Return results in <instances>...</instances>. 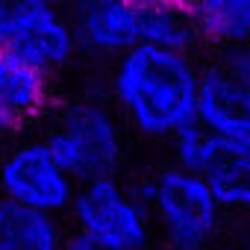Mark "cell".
I'll use <instances>...</instances> for the list:
<instances>
[{"label": "cell", "mask_w": 250, "mask_h": 250, "mask_svg": "<svg viewBox=\"0 0 250 250\" xmlns=\"http://www.w3.org/2000/svg\"><path fill=\"white\" fill-rule=\"evenodd\" d=\"M174 162L203 177L221 209H250V139L194 121L174 139Z\"/></svg>", "instance_id": "5b68a950"}, {"label": "cell", "mask_w": 250, "mask_h": 250, "mask_svg": "<svg viewBox=\"0 0 250 250\" xmlns=\"http://www.w3.org/2000/svg\"><path fill=\"white\" fill-rule=\"evenodd\" d=\"M44 142L77 183L112 177L124 159V124L112 103L85 94L53 115Z\"/></svg>", "instance_id": "7a4b0ae2"}, {"label": "cell", "mask_w": 250, "mask_h": 250, "mask_svg": "<svg viewBox=\"0 0 250 250\" xmlns=\"http://www.w3.org/2000/svg\"><path fill=\"white\" fill-rule=\"evenodd\" d=\"M142 9V44L191 53L200 42L194 15L183 0H139Z\"/></svg>", "instance_id": "8fae6325"}, {"label": "cell", "mask_w": 250, "mask_h": 250, "mask_svg": "<svg viewBox=\"0 0 250 250\" xmlns=\"http://www.w3.org/2000/svg\"><path fill=\"white\" fill-rule=\"evenodd\" d=\"M59 250H100V247H94L91 241H85L83 235H65V241H62V247Z\"/></svg>", "instance_id": "9a60e30c"}, {"label": "cell", "mask_w": 250, "mask_h": 250, "mask_svg": "<svg viewBox=\"0 0 250 250\" xmlns=\"http://www.w3.org/2000/svg\"><path fill=\"white\" fill-rule=\"evenodd\" d=\"M21 6H62L65 0H15Z\"/></svg>", "instance_id": "2e32d148"}, {"label": "cell", "mask_w": 250, "mask_h": 250, "mask_svg": "<svg viewBox=\"0 0 250 250\" xmlns=\"http://www.w3.org/2000/svg\"><path fill=\"white\" fill-rule=\"evenodd\" d=\"M197 21L200 39L221 47L250 42V0H183Z\"/></svg>", "instance_id": "4fadbf2b"}, {"label": "cell", "mask_w": 250, "mask_h": 250, "mask_svg": "<svg viewBox=\"0 0 250 250\" xmlns=\"http://www.w3.org/2000/svg\"><path fill=\"white\" fill-rule=\"evenodd\" d=\"M197 121L224 136L250 139V83L235 80L221 65H212L200 77Z\"/></svg>", "instance_id": "30bf717a"}, {"label": "cell", "mask_w": 250, "mask_h": 250, "mask_svg": "<svg viewBox=\"0 0 250 250\" xmlns=\"http://www.w3.org/2000/svg\"><path fill=\"white\" fill-rule=\"evenodd\" d=\"M65 229L59 215L0 200V250H59Z\"/></svg>", "instance_id": "7c38bea8"}, {"label": "cell", "mask_w": 250, "mask_h": 250, "mask_svg": "<svg viewBox=\"0 0 250 250\" xmlns=\"http://www.w3.org/2000/svg\"><path fill=\"white\" fill-rule=\"evenodd\" d=\"M227 74H232L235 80H244L250 83V42L244 44H232V47H224V56L218 62Z\"/></svg>", "instance_id": "5bb4252c"}, {"label": "cell", "mask_w": 250, "mask_h": 250, "mask_svg": "<svg viewBox=\"0 0 250 250\" xmlns=\"http://www.w3.org/2000/svg\"><path fill=\"white\" fill-rule=\"evenodd\" d=\"M77 180L59 162L44 139L15 145L0 162V200H9L36 212L62 215L71 209Z\"/></svg>", "instance_id": "8992f818"}, {"label": "cell", "mask_w": 250, "mask_h": 250, "mask_svg": "<svg viewBox=\"0 0 250 250\" xmlns=\"http://www.w3.org/2000/svg\"><path fill=\"white\" fill-rule=\"evenodd\" d=\"M200 77L191 53L136 44L112 62L109 97L124 124L156 142H174L197 121Z\"/></svg>", "instance_id": "6da1fadb"}, {"label": "cell", "mask_w": 250, "mask_h": 250, "mask_svg": "<svg viewBox=\"0 0 250 250\" xmlns=\"http://www.w3.org/2000/svg\"><path fill=\"white\" fill-rule=\"evenodd\" d=\"M0 47L24 56L47 74L68 68L80 53L62 6H21L0 30Z\"/></svg>", "instance_id": "ba28073f"}, {"label": "cell", "mask_w": 250, "mask_h": 250, "mask_svg": "<svg viewBox=\"0 0 250 250\" xmlns=\"http://www.w3.org/2000/svg\"><path fill=\"white\" fill-rule=\"evenodd\" d=\"M68 212L77 235L100 250H145L150 244L153 221L147 203L139 188L124 186L115 174L80 183Z\"/></svg>", "instance_id": "3957f363"}, {"label": "cell", "mask_w": 250, "mask_h": 250, "mask_svg": "<svg viewBox=\"0 0 250 250\" xmlns=\"http://www.w3.org/2000/svg\"><path fill=\"white\" fill-rule=\"evenodd\" d=\"M50 103V74L0 47V133H15Z\"/></svg>", "instance_id": "9c48e42d"}, {"label": "cell", "mask_w": 250, "mask_h": 250, "mask_svg": "<svg viewBox=\"0 0 250 250\" xmlns=\"http://www.w3.org/2000/svg\"><path fill=\"white\" fill-rule=\"evenodd\" d=\"M139 194L150 209L153 227L162 232L171 250H203L218 229L221 206L209 186L203 177L180 168L177 162L145 183Z\"/></svg>", "instance_id": "277c9868"}, {"label": "cell", "mask_w": 250, "mask_h": 250, "mask_svg": "<svg viewBox=\"0 0 250 250\" xmlns=\"http://www.w3.org/2000/svg\"><path fill=\"white\" fill-rule=\"evenodd\" d=\"M62 9L80 53L115 62L121 53L142 44L139 0H65Z\"/></svg>", "instance_id": "52a82bcc"}]
</instances>
